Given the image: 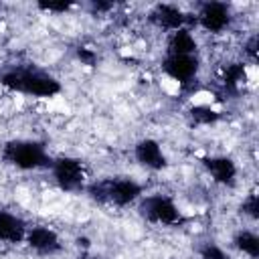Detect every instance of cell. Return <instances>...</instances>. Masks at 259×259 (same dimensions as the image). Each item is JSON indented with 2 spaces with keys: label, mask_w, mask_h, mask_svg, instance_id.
Here are the masks:
<instances>
[{
  "label": "cell",
  "mask_w": 259,
  "mask_h": 259,
  "mask_svg": "<svg viewBox=\"0 0 259 259\" xmlns=\"http://www.w3.org/2000/svg\"><path fill=\"white\" fill-rule=\"evenodd\" d=\"M134 156L136 160L148 168V170H162L166 166V156H164V150L162 146L152 140V138H144L140 140L136 146H134Z\"/></svg>",
  "instance_id": "9"
},
{
  "label": "cell",
  "mask_w": 259,
  "mask_h": 259,
  "mask_svg": "<svg viewBox=\"0 0 259 259\" xmlns=\"http://www.w3.org/2000/svg\"><path fill=\"white\" fill-rule=\"evenodd\" d=\"M51 168H53V178L59 184V188L69 190V192L81 188V184L85 180V170H83L81 160L63 156V158L55 160L51 164Z\"/></svg>",
  "instance_id": "6"
},
{
  "label": "cell",
  "mask_w": 259,
  "mask_h": 259,
  "mask_svg": "<svg viewBox=\"0 0 259 259\" xmlns=\"http://www.w3.org/2000/svg\"><path fill=\"white\" fill-rule=\"evenodd\" d=\"M233 243H235V247H237L243 255H247L249 259H257V257H259V237H257L253 231L241 229V231L235 235Z\"/></svg>",
  "instance_id": "14"
},
{
  "label": "cell",
  "mask_w": 259,
  "mask_h": 259,
  "mask_svg": "<svg viewBox=\"0 0 259 259\" xmlns=\"http://www.w3.org/2000/svg\"><path fill=\"white\" fill-rule=\"evenodd\" d=\"M204 168L212 176V180L217 184H223V186L235 184L237 174H239L237 164L227 156H210V158H206L204 160Z\"/></svg>",
  "instance_id": "11"
},
{
  "label": "cell",
  "mask_w": 259,
  "mask_h": 259,
  "mask_svg": "<svg viewBox=\"0 0 259 259\" xmlns=\"http://www.w3.org/2000/svg\"><path fill=\"white\" fill-rule=\"evenodd\" d=\"M233 14L231 8L223 2H206L200 6V10L196 12V22L202 30L212 32V34H221L231 26Z\"/></svg>",
  "instance_id": "5"
},
{
  "label": "cell",
  "mask_w": 259,
  "mask_h": 259,
  "mask_svg": "<svg viewBox=\"0 0 259 259\" xmlns=\"http://www.w3.org/2000/svg\"><path fill=\"white\" fill-rule=\"evenodd\" d=\"M200 259H231V255L223 247H219L214 243H206L200 249Z\"/></svg>",
  "instance_id": "16"
},
{
  "label": "cell",
  "mask_w": 259,
  "mask_h": 259,
  "mask_svg": "<svg viewBox=\"0 0 259 259\" xmlns=\"http://www.w3.org/2000/svg\"><path fill=\"white\" fill-rule=\"evenodd\" d=\"M140 210L148 221L158 225H176L182 221L178 204L166 194H150L140 198Z\"/></svg>",
  "instance_id": "4"
},
{
  "label": "cell",
  "mask_w": 259,
  "mask_h": 259,
  "mask_svg": "<svg viewBox=\"0 0 259 259\" xmlns=\"http://www.w3.org/2000/svg\"><path fill=\"white\" fill-rule=\"evenodd\" d=\"M150 22L158 26L160 30L174 32V30L184 28V24L188 22V16L176 4H156L150 10Z\"/></svg>",
  "instance_id": "8"
},
{
  "label": "cell",
  "mask_w": 259,
  "mask_h": 259,
  "mask_svg": "<svg viewBox=\"0 0 259 259\" xmlns=\"http://www.w3.org/2000/svg\"><path fill=\"white\" fill-rule=\"evenodd\" d=\"M24 243L36 253H55L61 249L59 235L51 227H28L24 233Z\"/></svg>",
  "instance_id": "10"
},
{
  "label": "cell",
  "mask_w": 259,
  "mask_h": 259,
  "mask_svg": "<svg viewBox=\"0 0 259 259\" xmlns=\"http://www.w3.org/2000/svg\"><path fill=\"white\" fill-rule=\"evenodd\" d=\"M2 85H6L12 91L34 95V97H53L61 91V85L55 77L42 71H32V69H16L6 73L2 77Z\"/></svg>",
  "instance_id": "1"
},
{
  "label": "cell",
  "mask_w": 259,
  "mask_h": 259,
  "mask_svg": "<svg viewBox=\"0 0 259 259\" xmlns=\"http://www.w3.org/2000/svg\"><path fill=\"white\" fill-rule=\"evenodd\" d=\"M91 259H97V257H91Z\"/></svg>",
  "instance_id": "18"
},
{
  "label": "cell",
  "mask_w": 259,
  "mask_h": 259,
  "mask_svg": "<svg viewBox=\"0 0 259 259\" xmlns=\"http://www.w3.org/2000/svg\"><path fill=\"white\" fill-rule=\"evenodd\" d=\"M192 119H194L196 123L210 125V123H214V121L219 119V113H217L214 109H210L208 105H204V107H194V109H192Z\"/></svg>",
  "instance_id": "15"
},
{
  "label": "cell",
  "mask_w": 259,
  "mask_h": 259,
  "mask_svg": "<svg viewBox=\"0 0 259 259\" xmlns=\"http://www.w3.org/2000/svg\"><path fill=\"white\" fill-rule=\"evenodd\" d=\"M200 61L194 55H166L162 61V71L176 83H188L194 81L198 75Z\"/></svg>",
  "instance_id": "7"
},
{
  "label": "cell",
  "mask_w": 259,
  "mask_h": 259,
  "mask_svg": "<svg viewBox=\"0 0 259 259\" xmlns=\"http://www.w3.org/2000/svg\"><path fill=\"white\" fill-rule=\"evenodd\" d=\"M2 156L8 164L16 166L18 170H38L51 164V158L47 156L45 148L30 140H16L6 144Z\"/></svg>",
  "instance_id": "2"
},
{
  "label": "cell",
  "mask_w": 259,
  "mask_h": 259,
  "mask_svg": "<svg viewBox=\"0 0 259 259\" xmlns=\"http://www.w3.org/2000/svg\"><path fill=\"white\" fill-rule=\"evenodd\" d=\"M91 192H97L95 196L99 200H105L115 206H127L144 196L142 184H138L134 178H109V180L93 186Z\"/></svg>",
  "instance_id": "3"
},
{
  "label": "cell",
  "mask_w": 259,
  "mask_h": 259,
  "mask_svg": "<svg viewBox=\"0 0 259 259\" xmlns=\"http://www.w3.org/2000/svg\"><path fill=\"white\" fill-rule=\"evenodd\" d=\"M38 8L40 10H47V12H65L67 8H69V4H65V2H42V4H38Z\"/></svg>",
  "instance_id": "17"
},
{
  "label": "cell",
  "mask_w": 259,
  "mask_h": 259,
  "mask_svg": "<svg viewBox=\"0 0 259 259\" xmlns=\"http://www.w3.org/2000/svg\"><path fill=\"white\" fill-rule=\"evenodd\" d=\"M26 225L20 217L0 210V243H18L24 241V233H26Z\"/></svg>",
  "instance_id": "12"
},
{
  "label": "cell",
  "mask_w": 259,
  "mask_h": 259,
  "mask_svg": "<svg viewBox=\"0 0 259 259\" xmlns=\"http://www.w3.org/2000/svg\"><path fill=\"white\" fill-rule=\"evenodd\" d=\"M168 55H194L196 53V38L188 28H180L168 34Z\"/></svg>",
  "instance_id": "13"
}]
</instances>
